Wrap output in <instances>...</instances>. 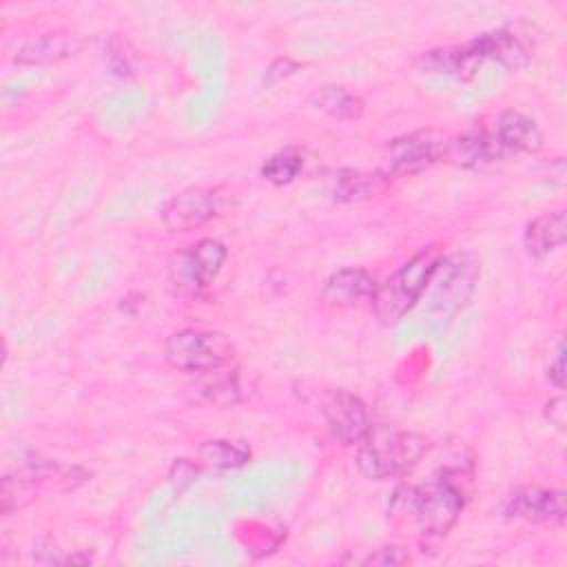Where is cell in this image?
Masks as SVG:
<instances>
[{
	"instance_id": "obj_21",
	"label": "cell",
	"mask_w": 567,
	"mask_h": 567,
	"mask_svg": "<svg viewBox=\"0 0 567 567\" xmlns=\"http://www.w3.org/2000/svg\"><path fill=\"white\" fill-rule=\"evenodd\" d=\"M299 171H301V155L295 148H286V151L275 153L261 166L264 179H268L275 186L290 184L299 175Z\"/></svg>"
},
{
	"instance_id": "obj_2",
	"label": "cell",
	"mask_w": 567,
	"mask_h": 567,
	"mask_svg": "<svg viewBox=\"0 0 567 567\" xmlns=\"http://www.w3.org/2000/svg\"><path fill=\"white\" fill-rule=\"evenodd\" d=\"M425 450L427 441L416 432L394 425H370L357 443V467L374 481L401 476L423 458Z\"/></svg>"
},
{
	"instance_id": "obj_6",
	"label": "cell",
	"mask_w": 567,
	"mask_h": 567,
	"mask_svg": "<svg viewBox=\"0 0 567 567\" xmlns=\"http://www.w3.org/2000/svg\"><path fill=\"white\" fill-rule=\"evenodd\" d=\"M226 261V246L219 239H199L177 252L168 264V277L184 292H199L219 275Z\"/></svg>"
},
{
	"instance_id": "obj_11",
	"label": "cell",
	"mask_w": 567,
	"mask_h": 567,
	"mask_svg": "<svg viewBox=\"0 0 567 567\" xmlns=\"http://www.w3.org/2000/svg\"><path fill=\"white\" fill-rule=\"evenodd\" d=\"M501 155L507 153H536L543 146V131L538 124L516 111H505L496 117L494 128L489 131Z\"/></svg>"
},
{
	"instance_id": "obj_10",
	"label": "cell",
	"mask_w": 567,
	"mask_h": 567,
	"mask_svg": "<svg viewBox=\"0 0 567 567\" xmlns=\"http://www.w3.org/2000/svg\"><path fill=\"white\" fill-rule=\"evenodd\" d=\"M436 279H430V284H439L434 290L432 301L443 308H456L458 303H463V299L470 295L474 279H476V264L472 261L470 255H452V257H441L436 270H434Z\"/></svg>"
},
{
	"instance_id": "obj_14",
	"label": "cell",
	"mask_w": 567,
	"mask_h": 567,
	"mask_svg": "<svg viewBox=\"0 0 567 567\" xmlns=\"http://www.w3.org/2000/svg\"><path fill=\"white\" fill-rule=\"evenodd\" d=\"M501 151L496 148L489 131H474L458 137H450V146L445 159L461 168H481L501 159Z\"/></svg>"
},
{
	"instance_id": "obj_25",
	"label": "cell",
	"mask_w": 567,
	"mask_h": 567,
	"mask_svg": "<svg viewBox=\"0 0 567 567\" xmlns=\"http://www.w3.org/2000/svg\"><path fill=\"white\" fill-rule=\"evenodd\" d=\"M545 408H547L545 414H547V419H549L554 425H563V423H565V399H563V396L551 399Z\"/></svg>"
},
{
	"instance_id": "obj_7",
	"label": "cell",
	"mask_w": 567,
	"mask_h": 567,
	"mask_svg": "<svg viewBox=\"0 0 567 567\" xmlns=\"http://www.w3.org/2000/svg\"><path fill=\"white\" fill-rule=\"evenodd\" d=\"M321 412L330 434L341 445H357L372 425L365 403L348 390H328L321 401Z\"/></svg>"
},
{
	"instance_id": "obj_22",
	"label": "cell",
	"mask_w": 567,
	"mask_h": 567,
	"mask_svg": "<svg viewBox=\"0 0 567 567\" xmlns=\"http://www.w3.org/2000/svg\"><path fill=\"white\" fill-rule=\"evenodd\" d=\"M221 368H217V370H210V374H213V381H202L199 385H197V390L204 394V399L206 401H210V403H217V405H224V403H235L237 401V379H235V374H230V372H226V374H221L219 372Z\"/></svg>"
},
{
	"instance_id": "obj_3",
	"label": "cell",
	"mask_w": 567,
	"mask_h": 567,
	"mask_svg": "<svg viewBox=\"0 0 567 567\" xmlns=\"http://www.w3.org/2000/svg\"><path fill=\"white\" fill-rule=\"evenodd\" d=\"M441 257L443 255L436 246H425L403 266H399L383 284L377 286L372 308L383 326L399 323L414 308V303L430 286Z\"/></svg>"
},
{
	"instance_id": "obj_5",
	"label": "cell",
	"mask_w": 567,
	"mask_h": 567,
	"mask_svg": "<svg viewBox=\"0 0 567 567\" xmlns=\"http://www.w3.org/2000/svg\"><path fill=\"white\" fill-rule=\"evenodd\" d=\"M450 135L439 128H421L392 140L385 148V175H412L445 159Z\"/></svg>"
},
{
	"instance_id": "obj_15",
	"label": "cell",
	"mask_w": 567,
	"mask_h": 567,
	"mask_svg": "<svg viewBox=\"0 0 567 567\" xmlns=\"http://www.w3.org/2000/svg\"><path fill=\"white\" fill-rule=\"evenodd\" d=\"M567 237V217L565 210L543 213L534 217L523 233L525 248L532 257H545L554 252L558 246H563Z\"/></svg>"
},
{
	"instance_id": "obj_20",
	"label": "cell",
	"mask_w": 567,
	"mask_h": 567,
	"mask_svg": "<svg viewBox=\"0 0 567 567\" xmlns=\"http://www.w3.org/2000/svg\"><path fill=\"white\" fill-rule=\"evenodd\" d=\"M197 456L204 465L215 470H230L239 467L250 458V452L241 443L233 441H206L197 447Z\"/></svg>"
},
{
	"instance_id": "obj_19",
	"label": "cell",
	"mask_w": 567,
	"mask_h": 567,
	"mask_svg": "<svg viewBox=\"0 0 567 567\" xmlns=\"http://www.w3.org/2000/svg\"><path fill=\"white\" fill-rule=\"evenodd\" d=\"M385 184V175L379 173H361V171H341L334 175V186L332 193L337 199L343 202H354V199H365L381 190Z\"/></svg>"
},
{
	"instance_id": "obj_18",
	"label": "cell",
	"mask_w": 567,
	"mask_h": 567,
	"mask_svg": "<svg viewBox=\"0 0 567 567\" xmlns=\"http://www.w3.org/2000/svg\"><path fill=\"white\" fill-rule=\"evenodd\" d=\"M481 53L485 60H496L507 69H518L525 64L527 53L525 47L518 42V38H514L507 31H494V33H483L476 38Z\"/></svg>"
},
{
	"instance_id": "obj_9",
	"label": "cell",
	"mask_w": 567,
	"mask_h": 567,
	"mask_svg": "<svg viewBox=\"0 0 567 567\" xmlns=\"http://www.w3.org/2000/svg\"><path fill=\"white\" fill-rule=\"evenodd\" d=\"M503 512L512 518H523L529 523L560 525L567 512L565 492L543 489V487H523L509 494V498L503 505Z\"/></svg>"
},
{
	"instance_id": "obj_4",
	"label": "cell",
	"mask_w": 567,
	"mask_h": 567,
	"mask_svg": "<svg viewBox=\"0 0 567 567\" xmlns=\"http://www.w3.org/2000/svg\"><path fill=\"white\" fill-rule=\"evenodd\" d=\"M233 357V343L215 330H179L166 339L164 359L182 370L204 374L224 368Z\"/></svg>"
},
{
	"instance_id": "obj_13",
	"label": "cell",
	"mask_w": 567,
	"mask_h": 567,
	"mask_svg": "<svg viewBox=\"0 0 567 567\" xmlns=\"http://www.w3.org/2000/svg\"><path fill=\"white\" fill-rule=\"evenodd\" d=\"M374 277L363 268H341L332 272L321 290L323 301L337 308L359 306L361 301H372L377 292Z\"/></svg>"
},
{
	"instance_id": "obj_17",
	"label": "cell",
	"mask_w": 567,
	"mask_h": 567,
	"mask_svg": "<svg viewBox=\"0 0 567 567\" xmlns=\"http://www.w3.org/2000/svg\"><path fill=\"white\" fill-rule=\"evenodd\" d=\"M312 106L323 111L326 115L334 117V120H343V122H352L359 120L363 115V102L359 95L350 93L343 86L337 84H326L319 86L312 97H310Z\"/></svg>"
},
{
	"instance_id": "obj_8",
	"label": "cell",
	"mask_w": 567,
	"mask_h": 567,
	"mask_svg": "<svg viewBox=\"0 0 567 567\" xmlns=\"http://www.w3.org/2000/svg\"><path fill=\"white\" fill-rule=\"evenodd\" d=\"M217 213V197L208 188H186L162 208V224L171 233H188L204 226Z\"/></svg>"
},
{
	"instance_id": "obj_16",
	"label": "cell",
	"mask_w": 567,
	"mask_h": 567,
	"mask_svg": "<svg viewBox=\"0 0 567 567\" xmlns=\"http://www.w3.org/2000/svg\"><path fill=\"white\" fill-rule=\"evenodd\" d=\"M78 49L73 35L62 31L40 33L35 38L24 40L16 51V62L20 64H51L69 58Z\"/></svg>"
},
{
	"instance_id": "obj_1",
	"label": "cell",
	"mask_w": 567,
	"mask_h": 567,
	"mask_svg": "<svg viewBox=\"0 0 567 567\" xmlns=\"http://www.w3.org/2000/svg\"><path fill=\"white\" fill-rule=\"evenodd\" d=\"M465 481H470V472H463L461 465H447L421 485L399 487L390 514L412 520L423 536H445L465 507Z\"/></svg>"
},
{
	"instance_id": "obj_12",
	"label": "cell",
	"mask_w": 567,
	"mask_h": 567,
	"mask_svg": "<svg viewBox=\"0 0 567 567\" xmlns=\"http://www.w3.org/2000/svg\"><path fill=\"white\" fill-rule=\"evenodd\" d=\"M421 69L436 75H452L458 80H470L476 75L478 66L485 62L481 47L474 40L461 44V47H445V49H432L421 55Z\"/></svg>"
},
{
	"instance_id": "obj_23",
	"label": "cell",
	"mask_w": 567,
	"mask_h": 567,
	"mask_svg": "<svg viewBox=\"0 0 567 567\" xmlns=\"http://www.w3.org/2000/svg\"><path fill=\"white\" fill-rule=\"evenodd\" d=\"M410 560L408 551L399 545H388L381 549H374L368 558H363V565H381V567H394V565H405Z\"/></svg>"
},
{
	"instance_id": "obj_24",
	"label": "cell",
	"mask_w": 567,
	"mask_h": 567,
	"mask_svg": "<svg viewBox=\"0 0 567 567\" xmlns=\"http://www.w3.org/2000/svg\"><path fill=\"white\" fill-rule=\"evenodd\" d=\"M547 377H549V381H551L558 390L565 388V343H563V341H558L556 354H554V359L549 361Z\"/></svg>"
}]
</instances>
